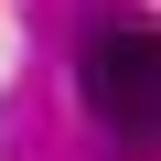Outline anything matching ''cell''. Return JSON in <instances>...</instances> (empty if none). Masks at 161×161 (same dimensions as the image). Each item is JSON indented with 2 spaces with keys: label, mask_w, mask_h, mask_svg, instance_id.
Returning a JSON list of instances; mask_svg holds the SVG:
<instances>
[{
  "label": "cell",
  "mask_w": 161,
  "mask_h": 161,
  "mask_svg": "<svg viewBox=\"0 0 161 161\" xmlns=\"http://www.w3.org/2000/svg\"><path fill=\"white\" fill-rule=\"evenodd\" d=\"M86 97H97L108 129L161 140V43H150V32H108V43H86Z\"/></svg>",
  "instance_id": "obj_1"
}]
</instances>
